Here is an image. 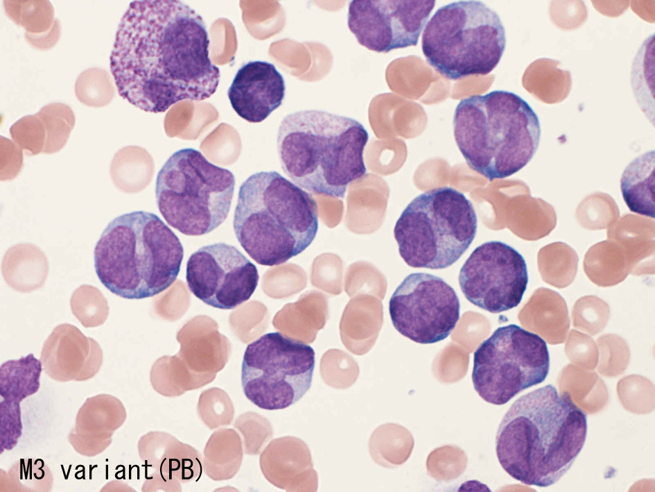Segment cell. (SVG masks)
Wrapping results in <instances>:
<instances>
[{"label": "cell", "mask_w": 655, "mask_h": 492, "mask_svg": "<svg viewBox=\"0 0 655 492\" xmlns=\"http://www.w3.org/2000/svg\"><path fill=\"white\" fill-rule=\"evenodd\" d=\"M259 280L256 266L235 246L224 242L200 247L186 263L190 291L217 309H234L248 300Z\"/></svg>", "instance_id": "5bb4252c"}, {"label": "cell", "mask_w": 655, "mask_h": 492, "mask_svg": "<svg viewBox=\"0 0 655 492\" xmlns=\"http://www.w3.org/2000/svg\"><path fill=\"white\" fill-rule=\"evenodd\" d=\"M454 138L468 166L489 180L509 177L532 159L539 119L518 94L494 90L462 99L453 116Z\"/></svg>", "instance_id": "8992f818"}, {"label": "cell", "mask_w": 655, "mask_h": 492, "mask_svg": "<svg viewBox=\"0 0 655 492\" xmlns=\"http://www.w3.org/2000/svg\"><path fill=\"white\" fill-rule=\"evenodd\" d=\"M44 372L59 382L92 378L103 363L100 345L70 324L57 326L45 341L41 354Z\"/></svg>", "instance_id": "2e32d148"}, {"label": "cell", "mask_w": 655, "mask_h": 492, "mask_svg": "<svg viewBox=\"0 0 655 492\" xmlns=\"http://www.w3.org/2000/svg\"><path fill=\"white\" fill-rule=\"evenodd\" d=\"M478 220L471 202L451 187L415 197L396 222L394 236L403 261L413 268L444 269L473 242Z\"/></svg>", "instance_id": "9c48e42d"}, {"label": "cell", "mask_w": 655, "mask_h": 492, "mask_svg": "<svg viewBox=\"0 0 655 492\" xmlns=\"http://www.w3.org/2000/svg\"><path fill=\"white\" fill-rule=\"evenodd\" d=\"M369 139L357 120L323 110L287 114L278 129L283 171L302 189L344 198L347 187L367 173L363 153Z\"/></svg>", "instance_id": "3957f363"}, {"label": "cell", "mask_w": 655, "mask_h": 492, "mask_svg": "<svg viewBox=\"0 0 655 492\" xmlns=\"http://www.w3.org/2000/svg\"><path fill=\"white\" fill-rule=\"evenodd\" d=\"M20 403L5 399L0 403V452L12 450L22 434Z\"/></svg>", "instance_id": "603a6c76"}, {"label": "cell", "mask_w": 655, "mask_h": 492, "mask_svg": "<svg viewBox=\"0 0 655 492\" xmlns=\"http://www.w3.org/2000/svg\"><path fill=\"white\" fill-rule=\"evenodd\" d=\"M460 312L454 289L442 278L421 272L407 275L389 301L394 328L421 344L447 338L460 319Z\"/></svg>", "instance_id": "7c38bea8"}, {"label": "cell", "mask_w": 655, "mask_h": 492, "mask_svg": "<svg viewBox=\"0 0 655 492\" xmlns=\"http://www.w3.org/2000/svg\"><path fill=\"white\" fill-rule=\"evenodd\" d=\"M549 368L545 341L509 324L498 328L474 352L471 379L481 398L503 405L523 390L543 382Z\"/></svg>", "instance_id": "30bf717a"}, {"label": "cell", "mask_w": 655, "mask_h": 492, "mask_svg": "<svg viewBox=\"0 0 655 492\" xmlns=\"http://www.w3.org/2000/svg\"><path fill=\"white\" fill-rule=\"evenodd\" d=\"M75 90L78 99L90 106L105 105L114 96V87L110 75L98 68L83 71L76 80Z\"/></svg>", "instance_id": "7402d4cb"}, {"label": "cell", "mask_w": 655, "mask_h": 492, "mask_svg": "<svg viewBox=\"0 0 655 492\" xmlns=\"http://www.w3.org/2000/svg\"><path fill=\"white\" fill-rule=\"evenodd\" d=\"M43 367L33 353L10 359L0 367V395L3 399L21 402L37 393Z\"/></svg>", "instance_id": "ffe728a7"}, {"label": "cell", "mask_w": 655, "mask_h": 492, "mask_svg": "<svg viewBox=\"0 0 655 492\" xmlns=\"http://www.w3.org/2000/svg\"><path fill=\"white\" fill-rule=\"evenodd\" d=\"M315 366L314 349L279 332L249 343L241 365L245 397L265 410L288 408L310 389Z\"/></svg>", "instance_id": "8fae6325"}, {"label": "cell", "mask_w": 655, "mask_h": 492, "mask_svg": "<svg viewBox=\"0 0 655 492\" xmlns=\"http://www.w3.org/2000/svg\"><path fill=\"white\" fill-rule=\"evenodd\" d=\"M126 417L125 409L119 399L110 394H98L88 398L80 407L73 428L78 433L94 437L112 438Z\"/></svg>", "instance_id": "d6986e66"}, {"label": "cell", "mask_w": 655, "mask_h": 492, "mask_svg": "<svg viewBox=\"0 0 655 492\" xmlns=\"http://www.w3.org/2000/svg\"><path fill=\"white\" fill-rule=\"evenodd\" d=\"M505 46V29L498 13L474 0L439 8L421 37L427 62L452 80L489 74L498 65Z\"/></svg>", "instance_id": "52a82bcc"}, {"label": "cell", "mask_w": 655, "mask_h": 492, "mask_svg": "<svg viewBox=\"0 0 655 492\" xmlns=\"http://www.w3.org/2000/svg\"><path fill=\"white\" fill-rule=\"evenodd\" d=\"M202 17L177 0L131 2L123 15L110 55L119 95L148 112H166L186 99L212 96L220 71L209 54Z\"/></svg>", "instance_id": "6da1fadb"}, {"label": "cell", "mask_w": 655, "mask_h": 492, "mask_svg": "<svg viewBox=\"0 0 655 492\" xmlns=\"http://www.w3.org/2000/svg\"><path fill=\"white\" fill-rule=\"evenodd\" d=\"M68 440L76 452L89 457L102 453L112 442V438L94 437L78 433L73 428L68 435Z\"/></svg>", "instance_id": "cb8c5ba5"}, {"label": "cell", "mask_w": 655, "mask_h": 492, "mask_svg": "<svg viewBox=\"0 0 655 492\" xmlns=\"http://www.w3.org/2000/svg\"><path fill=\"white\" fill-rule=\"evenodd\" d=\"M459 284L472 304L493 314L518 306L528 283L522 255L500 241H489L473 250L462 265Z\"/></svg>", "instance_id": "4fadbf2b"}, {"label": "cell", "mask_w": 655, "mask_h": 492, "mask_svg": "<svg viewBox=\"0 0 655 492\" xmlns=\"http://www.w3.org/2000/svg\"><path fill=\"white\" fill-rule=\"evenodd\" d=\"M184 257L175 233L157 214L139 210L112 220L94 251L101 282L125 299H143L167 289L177 279Z\"/></svg>", "instance_id": "5b68a950"}, {"label": "cell", "mask_w": 655, "mask_h": 492, "mask_svg": "<svg viewBox=\"0 0 655 492\" xmlns=\"http://www.w3.org/2000/svg\"><path fill=\"white\" fill-rule=\"evenodd\" d=\"M233 228L248 255L277 266L305 251L318 230V207L311 194L279 173L260 171L240 186Z\"/></svg>", "instance_id": "277c9868"}, {"label": "cell", "mask_w": 655, "mask_h": 492, "mask_svg": "<svg viewBox=\"0 0 655 492\" xmlns=\"http://www.w3.org/2000/svg\"><path fill=\"white\" fill-rule=\"evenodd\" d=\"M435 0H353L347 25L358 42L377 53L417 46Z\"/></svg>", "instance_id": "9a60e30c"}, {"label": "cell", "mask_w": 655, "mask_h": 492, "mask_svg": "<svg viewBox=\"0 0 655 492\" xmlns=\"http://www.w3.org/2000/svg\"><path fill=\"white\" fill-rule=\"evenodd\" d=\"M235 183L232 171L212 164L200 151L180 149L157 173L158 210L168 225L185 235L209 234L227 218Z\"/></svg>", "instance_id": "ba28073f"}, {"label": "cell", "mask_w": 655, "mask_h": 492, "mask_svg": "<svg viewBox=\"0 0 655 492\" xmlns=\"http://www.w3.org/2000/svg\"><path fill=\"white\" fill-rule=\"evenodd\" d=\"M285 92L284 79L275 66L254 60L238 69L227 96L239 117L250 123H260L281 105Z\"/></svg>", "instance_id": "e0dca14e"}, {"label": "cell", "mask_w": 655, "mask_h": 492, "mask_svg": "<svg viewBox=\"0 0 655 492\" xmlns=\"http://www.w3.org/2000/svg\"><path fill=\"white\" fill-rule=\"evenodd\" d=\"M654 151L633 160L620 178L622 198L632 212L654 218Z\"/></svg>", "instance_id": "ac0fdd59"}, {"label": "cell", "mask_w": 655, "mask_h": 492, "mask_svg": "<svg viewBox=\"0 0 655 492\" xmlns=\"http://www.w3.org/2000/svg\"><path fill=\"white\" fill-rule=\"evenodd\" d=\"M587 418L568 393L548 384L516 400L496 432V453L514 479L547 487L570 468L586 441Z\"/></svg>", "instance_id": "7a4b0ae2"}, {"label": "cell", "mask_w": 655, "mask_h": 492, "mask_svg": "<svg viewBox=\"0 0 655 492\" xmlns=\"http://www.w3.org/2000/svg\"><path fill=\"white\" fill-rule=\"evenodd\" d=\"M1 474V491H49L53 485L51 472L42 460L21 459Z\"/></svg>", "instance_id": "44dd1931"}]
</instances>
